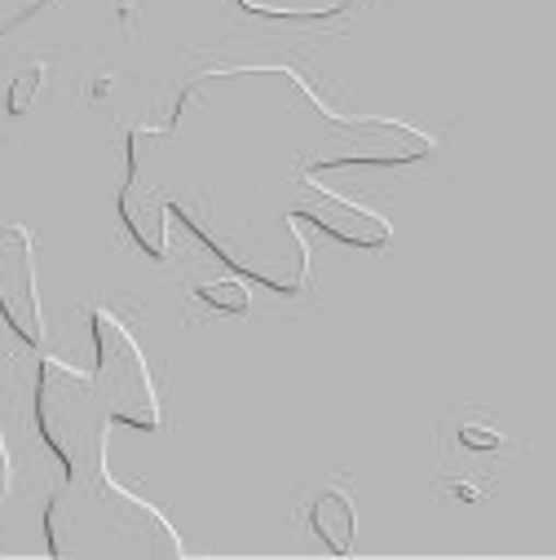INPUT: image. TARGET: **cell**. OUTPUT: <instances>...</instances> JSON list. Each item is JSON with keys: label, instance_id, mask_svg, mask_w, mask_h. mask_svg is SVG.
Wrapping results in <instances>:
<instances>
[{"label": "cell", "instance_id": "6da1fadb", "mask_svg": "<svg viewBox=\"0 0 556 560\" xmlns=\"http://www.w3.org/2000/svg\"><path fill=\"white\" fill-rule=\"evenodd\" d=\"M93 331H97V380L106 384V410L128 419V424L155 429L160 397H155V380L147 371V358L137 349V340L111 314H93Z\"/></svg>", "mask_w": 556, "mask_h": 560}, {"label": "cell", "instance_id": "3957f363", "mask_svg": "<svg viewBox=\"0 0 556 560\" xmlns=\"http://www.w3.org/2000/svg\"><path fill=\"white\" fill-rule=\"evenodd\" d=\"M301 217H314L327 234L345 238V243H358V247H384L389 243V221L340 199V195H327V190H314L310 203H301Z\"/></svg>", "mask_w": 556, "mask_h": 560}, {"label": "cell", "instance_id": "277c9868", "mask_svg": "<svg viewBox=\"0 0 556 560\" xmlns=\"http://www.w3.org/2000/svg\"><path fill=\"white\" fill-rule=\"evenodd\" d=\"M310 521H314V534L327 538V547H332L336 556L349 551V542H354V503H349V494L327 490V494L314 503Z\"/></svg>", "mask_w": 556, "mask_h": 560}, {"label": "cell", "instance_id": "5b68a950", "mask_svg": "<svg viewBox=\"0 0 556 560\" xmlns=\"http://www.w3.org/2000/svg\"><path fill=\"white\" fill-rule=\"evenodd\" d=\"M243 10L260 19H288V23H310V19H332L345 14L354 0H239Z\"/></svg>", "mask_w": 556, "mask_h": 560}, {"label": "cell", "instance_id": "7a4b0ae2", "mask_svg": "<svg viewBox=\"0 0 556 560\" xmlns=\"http://www.w3.org/2000/svg\"><path fill=\"white\" fill-rule=\"evenodd\" d=\"M0 314L23 340H40V314H36V283H32V256L27 234L5 230L0 234Z\"/></svg>", "mask_w": 556, "mask_h": 560}, {"label": "cell", "instance_id": "52a82bcc", "mask_svg": "<svg viewBox=\"0 0 556 560\" xmlns=\"http://www.w3.org/2000/svg\"><path fill=\"white\" fill-rule=\"evenodd\" d=\"M204 305H212V310H225V314H243L247 310V288L243 283H208V288H199L195 292Z\"/></svg>", "mask_w": 556, "mask_h": 560}, {"label": "cell", "instance_id": "8992f818", "mask_svg": "<svg viewBox=\"0 0 556 560\" xmlns=\"http://www.w3.org/2000/svg\"><path fill=\"white\" fill-rule=\"evenodd\" d=\"M455 442H460V451H473V455L508 451V438L490 424V419H460V424H455Z\"/></svg>", "mask_w": 556, "mask_h": 560}]
</instances>
